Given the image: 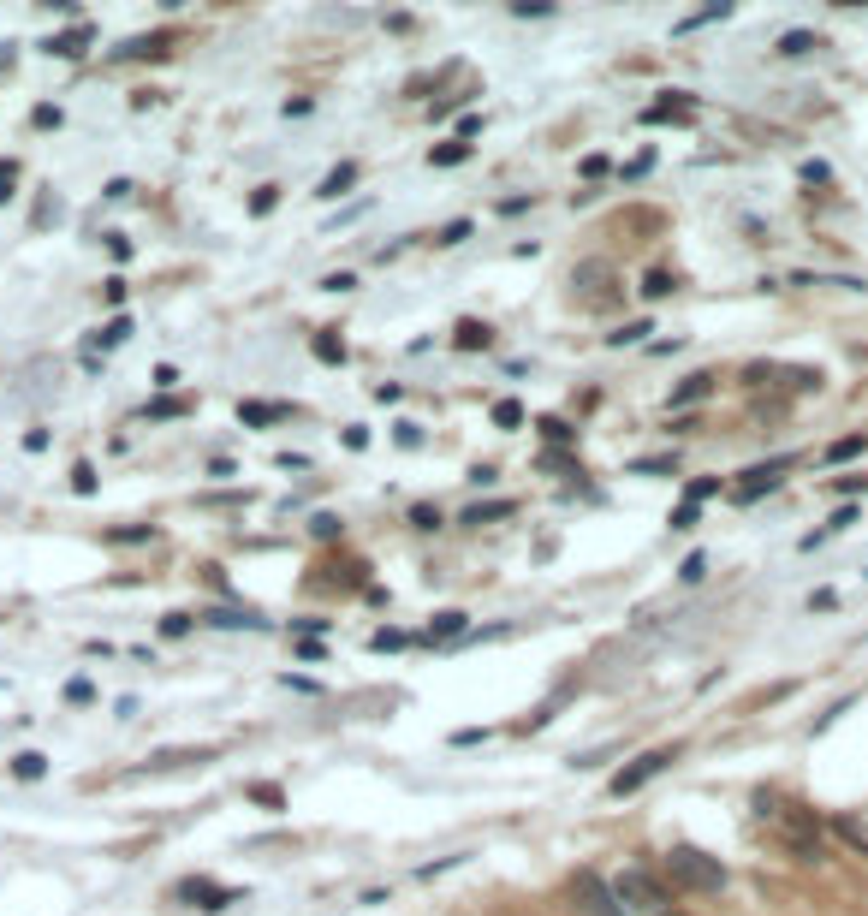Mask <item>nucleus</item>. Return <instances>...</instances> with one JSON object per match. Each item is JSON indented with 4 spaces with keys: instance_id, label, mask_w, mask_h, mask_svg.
<instances>
[{
    "instance_id": "obj_1",
    "label": "nucleus",
    "mask_w": 868,
    "mask_h": 916,
    "mask_svg": "<svg viewBox=\"0 0 868 916\" xmlns=\"http://www.w3.org/2000/svg\"><path fill=\"white\" fill-rule=\"evenodd\" d=\"M755 821L768 827V839L785 857H797V863H821V816H815L809 803L779 797V792H755Z\"/></svg>"
},
{
    "instance_id": "obj_2",
    "label": "nucleus",
    "mask_w": 868,
    "mask_h": 916,
    "mask_svg": "<svg viewBox=\"0 0 868 916\" xmlns=\"http://www.w3.org/2000/svg\"><path fill=\"white\" fill-rule=\"evenodd\" d=\"M667 880L684 887V893H720V887H726V863L708 857V851H696V845H672L667 851Z\"/></svg>"
},
{
    "instance_id": "obj_3",
    "label": "nucleus",
    "mask_w": 868,
    "mask_h": 916,
    "mask_svg": "<svg viewBox=\"0 0 868 916\" xmlns=\"http://www.w3.org/2000/svg\"><path fill=\"white\" fill-rule=\"evenodd\" d=\"M612 898L625 904V916H631V911L667 916V887H660L649 869H619V875H612Z\"/></svg>"
},
{
    "instance_id": "obj_4",
    "label": "nucleus",
    "mask_w": 868,
    "mask_h": 916,
    "mask_svg": "<svg viewBox=\"0 0 868 916\" xmlns=\"http://www.w3.org/2000/svg\"><path fill=\"white\" fill-rule=\"evenodd\" d=\"M672 762H678V744H660V750H643V756H636L631 768H619V774H612V786H607V792H612V797H631V792H643V786H649L654 774H667Z\"/></svg>"
},
{
    "instance_id": "obj_5",
    "label": "nucleus",
    "mask_w": 868,
    "mask_h": 916,
    "mask_svg": "<svg viewBox=\"0 0 868 916\" xmlns=\"http://www.w3.org/2000/svg\"><path fill=\"white\" fill-rule=\"evenodd\" d=\"M572 898L583 904V916H625V904L612 898V880H601L595 869H577L572 875Z\"/></svg>"
},
{
    "instance_id": "obj_6",
    "label": "nucleus",
    "mask_w": 868,
    "mask_h": 916,
    "mask_svg": "<svg viewBox=\"0 0 868 916\" xmlns=\"http://www.w3.org/2000/svg\"><path fill=\"white\" fill-rule=\"evenodd\" d=\"M785 470H791V458H773V464H750V470H744V482L731 488V500H738V506H750V500L773 494V488L785 482Z\"/></svg>"
},
{
    "instance_id": "obj_7",
    "label": "nucleus",
    "mask_w": 868,
    "mask_h": 916,
    "mask_svg": "<svg viewBox=\"0 0 868 916\" xmlns=\"http://www.w3.org/2000/svg\"><path fill=\"white\" fill-rule=\"evenodd\" d=\"M572 292L583 304H612V262H577V268H572Z\"/></svg>"
},
{
    "instance_id": "obj_8",
    "label": "nucleus",
    "mask_w": 868,
    "mask_h": 916,
    "mask_svg": "<svg viewBox=\"0 0 868 916\" xmlns=\"http://www.w3.org/2000/svg\"><path fill=\"white\" fill-rule=\"evenodd\" d=\"M690 120H696V96H684V90H667L660 101L643 107V125H690Z\"/></svg>"
},
{
    "instance_id": "obj_9",
    "label": "nucleus",
    "mask_w": 868,
    "mask_h": 916,
    "mask_svg": "<svg viewBox=\"0 0 868 916\" xmlns=\"http://www.w3.org/2000/svg\"><path fill=\"white\" fill-rule=\"evenodd\" d=\"M178 898H191L197 911H226V904H238V887H220V880H209V875H197V880H185L178 887Z\"/></svg>"
},
{
    "instance_id": "obj_10",
    "label": "nucleus",
    "mask_w": 868,
    "mask_h": 916,
    "mask_svg": "<svg viewBox=\"0 0 868 916\" xmlns=\"http://www.w3.org/2000/svg\"><path fill=\"white\" fill-rule=\"evenodd\" d=\"M286 417H297V405H268V399L238 405V422H244V429H268V422H286Z\"/></svg>"
},
{
    "instance_id": "obj_11",
    "label": "nucleus",
    "mask_w": 868,
    "mask_h": 916,
    "mask_svg": "<svg viewBox=\"0 0 868 916\" xmlns=\"http://www.w3.org/2000/svg\"><path fill=\"white\" fill-rule=\"evenodd\" d=\"M351 185H357V161H339L334 173H327V179L316 185V197H321V202H339L345 191H351Z\"/></svg>"
},
{
    "instance_id": "obj_12",
    "label": "nucleus",
    "mask_w": 868,
    "mask_h": 916,
    "mask_svg": "<svg viewBox=\"0 0 868 916\" xmlns=\"http://www.w3.org/2000/svg\"><path fill=\"white\" fill-rule=\"evenodd\" d=\"M453 345H458V351H488V345H493V328H488V321H458V328H453Z\"/></svg>"
},
{
    "instance_id": "obj_13",
    "label": "nucleus",
    "mask_w": 868,
    "mask_h": 916,
    "mask_svg": "<svg viewBox=\"0 0 868 916\" xmlns=\"http://www.w3.org/2000/svg\"><path fill=\"white\" fill-rule=\"evenodd\" d=\"M708 393H714V375H684L672 387V411H690L696 399H708Z\"/></svg>"
},
{
    "instance_id": "obj_14",
    "label": "nucleus",
    "mask_w": 868,
    "mask_h": 916,
    "mask_svg": "<svg viewBox=\"0 0 868 916\" xmlns=\"http://www.w3.org/2000/svg\"><path fill=\"white\" fill-rule=\"evenodd\" d=\"M202 619H209V625H226V631H238V625H250V631H268V619L250 613V607H244V613H238V607H209Z\"/></svg>"
},
{
    "instance_id": "obj_15",
    "label": "nucleus",
    "mask_w": 868,
    "mask_h": 916,
    "mask_svg": "<svg viewBox=\"0 0 868 916\" xmlns=\"http://www.w3.org/2000/svg\"><path fill=\"white\" fill-rule=\"evenodd\" d=\"M83 48H90V24H83V19L72 24L66 36H54V42H48V54H59V60H78Z\"/></svg>"
},
{
    "instance_id": "obj_16",
    "label": "nucleus",
    "mask_w": 868,
    "mask_h": 916,
    "mask_svg": "<svg viewBox=\"0 0 868 916\" xmlns=\"http://www.w3.org/2000/svg\"><path fill=\"white\" fill-rule=\"evenodd\" d=\"M470 625H464V613L458 607H446V613H434V625H429V643H453V637H464Z\"/></svg>"
},
{
    "instance_id": "obj_17",
    "label": "nucleus",
    "mask_w": 868,
    "mask_h": 916,
    "mask_svg": "<svg viewBox=\"0 0 868 916\" xmlns=\"http://www.w3.org/2000/svg\"><path fill=\"white\" fill-rule=\"evenodd\" d=\"M310 351H316L321 363H345V339H339L334 328H316V334H310Z\"/></svg>"
},
{
    "instance_id": "obj_18",
    "label": "nucleus",
    "mask_w": 868,
    "mask_h": 916,
    "mask_svg": "<svg viewBox=\"0 0 868 916\" xmlns=\"http://www.w3.org/2000/svg\"><path fill=\"white\" fill-rule=\"evenodd\" d=\"M512 512H517V500H488V506L476 500L470 512H464V524H476V530H482V524H493V518H512Z\"/></svg>"
},
{
    "instance_id": "obj_19",
    "label": "nucleus",
    "mask_w": 868,
    "mask_h": 916,
    "mask_svg": "<svg viewBox=\"0 0 868 916\" xmlns=\"http://www.w3.org/2000/svg\"><path fill=\"white\" fill-rule=\"evenodd\" d=\"M167 42H173L167 30H161V36H131L125 48H114V60H138V54H167Z\"/></svg>"
},
{
    "instance_id": "obj_20",
    "label": "nucleus",
    "mask_w": 868,
    "mask_h": 916,
    "mask_svg": "<svg viewBox=\"0 0 868 916\" xmlns=\"http://www.w3.org/2000/svg\"><path fill=\"white\" fill-rule=\"evenodd\" d=\"M470 161V143H458V138H446V143H434L429 149V167H464Z\"/></svg>"
},
{
    "instance_id": "obj_21",
    "label": "nucleus",
    "mask_w": 868,
    "mask_h": 916,
    "mask_svg": "<svg viewBox=\"0 0 868 916\" xmlns=\"http://www.w3.org/2000/svg\"><path fill=\"white\" fill-rule=\"evenodd\" d=\"M863 453H868V435H845V440H832L821 458H827V464H845V458H863Z\"/></svg>"
},
{
    "instance_id": "obj_22",
    "label": "nucleus",
    "mask_w": 868,
    "mask_h": 916,
    "mask_svg": "<svg viewBox=\"0 0 868 916\" xmlns=\"http://www.w3.org/2000/svg\"><path fill=\"white\" fill-rule=\"evenodd\" d=\"M809 48H821V42H815V30H785L773 54H785V60H797V54H809Z\"/></svg>"
},
{
    "instance_id": "obj_23",
    "label": "nucleus",
    "mask_w": 868,
    "mask_h": 916,
    "mask_svg": "<svg viewBox=\"0 0 868 916\" xmlns=\"http://www.w3.org/2000/svg\"><path fill=\"white\" fill-rule=\"evenodd\" d=\"M185 762H215V750H161L149 756V768H185Z\"/></svg>"
},
{
    "instance_id": "obj_24",
    "label": "nucleus",
    "mask_w": 868,
    "mask_h": 916,
    "mask_svg": "<svg viewBox=\"0 0 868 916\" xmlns=\"http://www.w3.org/2000/svg\"><path fill=\"white\" fill-rule=\"evenodd\" d=\"M832 833H839V839H845V845H856V851L868 857V827H863V821H850V816H839V821H832Z\"/></svg>"
},
{
    "instance_id": "obj_25",
    "label": "nucleus",
    "mask_w": 868,
    "mask_h": 916,
    "mask_svg": "<svg viewBox=\"0 0 868 916\" xmlns=\"http://www.w3.org/2000/svg\"><path fill=\"white\" fill-rule=\"evenodd\" d=\"M149 417L167 422V417H191V399H173V393H161L155 405H149Z\"/></svg>"
},
{
    "instance_id": "obj_26",
    "label": "nucleus",
    "mask_w": 868,
    "mask_h": 916,
    "mask_svg": "<svg viewBox=\"0 0 868 916\" xmlns=\"http://www.w3.org/2000/svg\"><path fill=\"white\" fill-rule=\"evenodd\" d=\"M488 417H493V429H524V405H517V399H500Z\"/></svg>"
},
{
    "instance_id": "obj_27",
    "label": "nucleus",
    "mask_w": 868,
    "mask_h": 916,
    "mask_svg": "<svg viewBox=\"0 0 868 916\" xmlns=\"http://www.w3.org/2000/svg\"><path fill=\"white\" fill-rule=\"evenodd\" d=\"M643 334H654V321H625L619 334H607V345H619V351H625V345H643Z\"/></svg>"
},
{
    "instance_id": "obj_28",
    "label": "nucleus",
    "mask_w": 868,
    "mask_h": 916,
    "mask_svg": "<svg viewBox=\"0 0 868 916\" xmlns=\"http://www.w3.org/2000/svg\"><path fill=\"white\" fill-rule=\"evenodd\" d=\"M12 774H19V779H42V774H48V756L24 750V756H12Z\"/></svg>"
},
{
    "instance_id": "obj_29",
    "label": "nucleus",
    "mask_w": 868,
    "mask_h": 916,
    "mask_svg": "<svg viewBox=\"0 0 868 916\" xmlns=\"http://www.w3.org/2000/svg\"><path fill=\"white\" fill-rule=\"evenodd\" d=\"M405 643H411V637H405L398 625H381L375 637H369V649H375V655H387V649H405Z\"/></svg>"
},
{
    "instance_id": "obj_30",
    "label": "nucleus",
    "mask_w": 868,
    "mask_h": 916,
    "mask_svg": "<svg viewBox=\"0 0 868 916\" xmlns=\"http://www.w3.org/2000/svg\"><path fill=\"white\" fill-rule=\"evenodd\" d=\"M464 239H470V220H446V226L434 233V244H440V250H453V244H464Z\"/></svg>"
},
{
    "instance_id": "obj_31",
    "label": "nucleus",
    "mask_w": 868,
    "mask_h": 916,
    "mask_svg": "<svg viewBox=\"0 0 868 916\" xmlns=\"http://www.w3.org/2000/svg\"><path fill=\"white\" fill-rule=\"evenodd\" d=\"M155 530L149 524H119V530H107V541H119V548H131V541H149Z\"/></svg>"
},
{
    "instance_id": "obj_32",
    "label": "nucleus",
    "mask_w": 868,
    "mask_h": 916,
    "mask_svg": "<svg viewBox=\"0 0 868 916\" xmlns=\"http://www.w3.org/2000/svg\"><path fill=\"white\" fill-rule=\"evenodd\" d=\"M631 470H636V477H672V470H678V458H636Z\"/></svg>"
},
{
    "instance_id": "obj_33",
    "label": "nucleus",
    "mask_w": 868,
    "mask_h": 916,
    "mask_svg": "<svg viewBox=\"0 0 868 916\" xmlns=\"http://www.w3.org/2000/svg\"><path fill=\"white\" fill-rule=\"evenodd\" d=\"M125 339H131V316H114L101 328V345H125Z\"/></svg>"
},
{
    "instance_id": "obj_34",
    "label": "nucleus",
    "mask_w": 868,
    "mask_h": 916,
    "mask_svg": "<svg viewBox=\"0 0 868 916\" xmlns=\"http://www.w3.org/2000/svg\"><path fill=\"white\" fill-rule=\"evenodd\" d=\"M274 202H280V185H262L256 197H250V215H274Z\"/></svg>"
},
{
    "instance_id": "obj_35",
    "label": "nucleus",
    "mask_w": 868,
    "mask_h": 916,
    "mask_svg": "<svg viewBox=\"0 0 868 916\" xmlns=\"http://www.w3.org/2000/svg\"><path fill=\"white\" fill-rule=\"evenodd\" d=\"M310 530H316V541H334L339 536V518H334V512H316V518H310Z\"/></svg>"
},
{
    "instance_id": "obj_36",
    "label": "nucleus",
    "mask_w": 868,
    "mask_h": 916,
    "mask_svg": "<svg viewBox=\"0 0 868 916\" xmlns=\"http://www.w3.org/2000/svg\"><path fill=\"white\" fill-rule=\"evenodd\" d=\"M667 292H672V274H660V268H654V274L643 280V298H667Z\"/></svg>"
},
{
    "instance_id": "obj_37",
    "label": "nucleus",
    "mask_w": 868,
    "mask_h": 916,
    "mask_svg": "<svg viewBox=\"0 0 868 916\" xmlns=\"http://www.w3.org/2000/svg\"><path fill=\"white\" fill-rule=\"evenodd\" d=\"M702 572H708V554H690L684 565H678V578H684V583H702Z\"/></svg>"
},
{
    "instance_id": "obj_38",
    "label": "nucleus",
    "mask_w": 868,
    "mask_h": 916,
    "mask_svg": "<svg viewBox=\"0 0 868 916\" xmlns=\"http://www.w3.org/2000/svg\"><path fill=\"white\" fill-rule=\"evenodd\" d=\"M12 185H19V161L6 155V161H0V202L12 197Z\"/></svg>"
},
{
    "instance_id": "obj_39",
    "label": "nucleus",
    "mask_w": 868,
    "mask_h": 916,
    "mask_svg": "<svg viewBox=\"0 0 868 916\" xmlns=\"http://www.w3.org/2000/svg\"><path fill=\"white\" fill-rule=\"evenodd\" d=\"M512 12H517V19H548L553 6H548V0H512Z\"/></svg>"
},
{
    "instance_id": "obj_40",
    "label": "nucleus",
    "mask_w": 868,
    "mask_h": 916,
    "mask_svg": "<svg viewBox=\"0 0 868 916\" xmlns=\"http://www.w3.org/2000/svg\"><path fill=\"white\" fill-rule=\"evenodd\" d=\"M191 631V613H167L161 619V637H185Z\"/></svg>"
},
{
    "instance_id": "obj_41",
    "label": "nucleus",
    "mask_w": 868,
    "mask_h": 916,
    "mask_svg": "<svg viewBox=\"0 0 868 916\" xmlns=\"http://www.w3.org/2000/svg\"><path fill=\"white\" fill-rule=\"evenodd\" d=\"M72 488H78V494H96V464H78V470H72Z\"/></svg>"
},
{
    "instance_id": "obj_42",
    "label": "nucleus",
    "mask_w": 868,
    "mask_h": 916,
    "mask_svg": "<svg viewBox=\"0 0 868 916\" xmlns=\"http://www.w3.org/2000/svg\"><path fill=\"white\" fill-rule=\"evenodd\" d=\"M541 435H548V440H553V446H559V440H572V435H577V429H572V422H559V417H548V422H541Z\"/></svg>"
},
{
    "instance_id": "obj_43",
    "label": "nucleus",
    "mask_w": 868,
    "mask_h": 916,
    "mask_svg": "<svg viewBox=\"0 0 868 916\" xmlns=\"http://www.w3.org/2000/svg\"><path fill=\"white\" fill-rule=\"evenodd\" d=\"M411 524L416 530H440V512L434 506H411Z\"/></svg>"
},
{
    "instance_id": "obj_44",
    "label": "nucleus",
    "mask_w": 868,
    "mask_h": 916,
    "mask_svg": "<svg viewBox=\"0 0 868 916\" xmlns=\"http://www.w3.org/2000/svg\"><path fill=\"white\" fill-rule=\"evenodd\" d=\"M832 494H868V477H839V482H832Z\"/></svg>"
},
{
    "instance_id": "obj_45",
    "label": "nucleus",
    "mask_w": 868,
    "mask_h": 916,
    "mask_svg": "<svg viewBox=\"0 0 868 916\" xmlns=\"http://www.w3.org/2000/svg\"><path fill=\"white\" fill-rule=\"evenodd\" d=\"M250 797H256V803H268V809H280V803H286V792H280V786H250Z\"/></svg>"
},
{
    "instance_id": "obj_46",
    "label": "nucleus",
    "mask_w": 868,
    "mask_h": 916,
    "mask_svg": "<svg viewBox=\"0 0 868 916\" xmlns=\"http://www.w3.org/2000/svg\"><path fill=\"white\" fill-rule=\"evenodd\" d=\"M90 697H96V684H90V678H72V684H66V702H90Z\"/></svg>"
},
{
    "instance_id": "obj_47",
    "label": "nucleus",
    "mask_w": 868,
    "mask_h": 916,
    "mask_svg": "<svg viewBox=\"0 0 868 916\" xmlns=\"http://www.w3.org/2000/svg\"><path fill=\"white\" fill-rule=\"evenodd\" d=\"M30 125H36V131H48V125H59V107H48V101H42L36 114H30Z\"/></svg>"
},
{
    "instance_id": "obj_48",
    "label": "nucleus",
    "mask_w": 868,
    "mask_h": 916,
    "mask_svg": "<svg viewBox=\"0 0 868 916\" xmlns=\"http://www.w3.org/2000/svg\"><path fill=\"white\" fill-rule=\"evenodd\" d=\"M672 530H696V506H690V500H684V506L672 512Z\"/></svg>"
},
{
    "instance_id": "obj_49",
    "label": "nucleus",
    "mask_w": 868,
    "mask_h": 916,
    "mask_svg": "<svg viewBox=\"0 0 868 916\" xmlns=\"http://www.w3.org/2000/svg\"><path fill=\"white\" fill-rule=\"evenodd\" d=\"M155 387H161V393H173V387H178V369H173V363H161V369H155Z\"/></svg>"
},
{
    "instance_id": "obj_50",
    "label": "nucleus",
    "mask_w": 868,
    "mask_h": 916,
    "mask_svg": "<svg viewBox=\"0 0 868 916\" xmlns=\"http://www.w3.org/2000/svg\"><path fill=\"white\" fill-rule=\"evenodd\" d=\"M476 131H482V114H464V120H458V143H470Z\"/></svg>"
},
{
    "instance_id": "obj_51",
    "label": "nucleus",
    "mask_w": 868,
    "mask_h": 916,
    "mask_svg": "<svg viewBox=\"0 0 868 916\" xmlns=\"http://www.w3.org/2000/svg\"><path fill=\"white\" fill-rule=\"evenodd\" d=\"M809 607H815V613H832V607H839V596H832V589H815Z\"/></svg>"
},
{
    "instance_id": "obj_52",
    "label": "nucleus",
    "mask_w": 868,
    "mask_h": 916,
    "mask_svg": "<svg viewBox=\"0 0 868 916\" xmlns=\"http://www.w3.org/2000/svg\"><path fill=\"white\" fill-rule=\"evenodd\" d=\"M607 173V155H583V179H601Z\"/></svg>"
},
{
    "instance_id": "obj_53",
    "label": "nucleus",
    "mask_w": 868,
    "mask_h": 916,
    "mask_svg": "<svg viewBox=\"0 0 868 916\" xmlns=\"http://www.w3.org/2000/svg\"><path fill=\"white\" fill-rule=\"evenodd\" d=\"M351 286H357L351 274H327V280H321V292H351Z\"/></svg>"
},
{
    "instance_id": "obj_54",
    "label": "nucleus",
    "mask_w": 868,
    "mask_h": 916,
    "mask_svg": "<svg viewBox=\"0 0 868 916\" xmlns=\"http://www.w3.org/2000/svg\"><path fill=\"white\" fill-rule=\"evenodd\" d=\"M107 250H114V257L125 262V257H131V239H125V233H107Z\"/></svg>"
},
{
    "instance_id": "obj_55",
    "label": "nucleus",
    "mask_w": 868,
    "mask_h": 916,
    "mask_svg": "<svg viewBox=\"0 0 868 916\" xmlns=\"http://www.w3.org/2000/svg\"><path fill=\"white\" fill-rule=\"evenodd\" d=\"M488 738V726H464V732H453V744H482Z\"/></svg>"
},
{
    "instance_id": "obj_56",
    "label": "nucleus",
    "mask_w": 868,
    "mask_h": 916,
    "mask_svg": "<svg viewBox=\"0 0 868 916\" xmlns=\"http://www.w3.org/2000/svg\"><path fill=\"white\" fill-rule=\"evenodd\" d=\"M0 66H12V48H0Z\"/></svg>"
},
{
    "instance_id": "obj_57",
    "label": "nucleus",
    "mask_w": 868,
    "mask_h": 916,
    "mask_svg": "<svg viewBox=\"0 0 868 916\" xmlns=\"http://www.w3.org/2000/svg\"><path fill=\"white\" fill-rule=\"evenodd\" d=\"M667 916H684V911H667Z\"/></svg>"
}]
</instances>
